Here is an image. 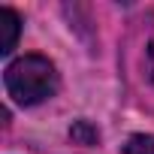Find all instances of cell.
<instances>
[{"mask_svg": "<svg viewBox=\"0 0 154 154\" xmlns=\"http://www.w3.org/2000/svg\"><path fill=\"white\" fill-rule=\"evenodd\" d=\"M18 33H21V18L15 9L3 6L0 9V54H9L18 42Z\"/></svg>", "mask_w": 154, "mask_h": 154, "instance_id": "cell-2", "label": "cell"}, {"mask_svg": "<svg viewBox=\"0 0 154 154\" xmlns=\"http://www.w3.org/2000/svg\"><path fill=\"white\" fill-rule=\"evenodd\" d=\"M145 60H148V75L154 79V39L148 42V51H145Z\"/></svg>", "mask_w": 154, "mask_h": 154, "instance_id": "cell-4", "label": "cell"}, {"mask_svg": "<svg viewBox=\"0 0 154 154\" xmlns=\"http://www.w3.org/2000/svg\"><path fill=\"white\" fill-rule=\"evenodd\" d=\"M124 154H154V136H145V133L130 136L124 145Z\"/></svg>", "mask_w": 154, "mask_h": 154, "instance_id": "cell-3", "label": "cell"}, {"mask_svg": "<svg viewBox=\"0 0 154 154\" xmlns=\"http://www.w3.org/2000/svg\"><path fill=\"white\" fill-rule=\"evenodd\" d=\"M6 94L21 106H36L57 91V69L45 54H21L3 72Z\"/></svg>", "mask_w": 154, "mask_h": 154, "instance_id": "cell-1", "label": "cell"}]
</instances>
